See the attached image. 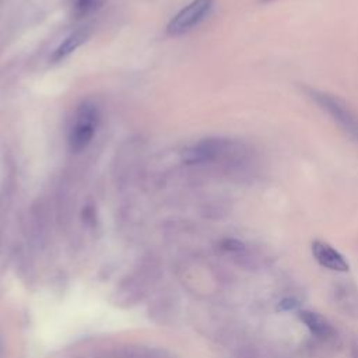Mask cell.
Here are the masks:
<instances>
[{"label":"cell","instance_id":"cell-1","mask_svg":"<svg viewBox=\"0 0 358 358\" xmlns=\"http://www.w3.org/2000/svg\"><path fill=\"white\" fill-rule=\"evenodd\" d=\"M161 264L154 260L138 263L133 271H130L115 291L116 302L122 306H131L148 296L161 278Z\"/></svg>","mask_w":358,"mask_h":358},{"label":"cell","instance_id":"cell-2","mask_svg":"<svg viewBox=\"0 0 358 358\" xmlns=\"http://www.w3.org/2000/svg\"><path fill=\"white\" fill-rule=\"evenodd\" d=\"M99 120L101 113L94 102L85 101L78 105L67 137L70 151L81 152L90 145L99 126Z\"/></svg>","mask_w":358,"mask_h":358},{"label":"cell","instance_id":"cell-3","mask_svg":"<svg viewBox=\"0 0 358 358\" xmlns=\"http://www.w3.org/2000/svg\"><path fill=\"white\" fill-rule=\"evenodd\" d=\"M308 95L323 109L354 141L358 143V115L337 96L317 90L306 88Z\"/></svg>","mask_w":358,"mask_h":358},{"label":"cell","instance_id":"cell-4","mask_svg":"<svg viewBox=\"0 0 358 358\" xmlns=\"http://www.w3.org/2000/svg\"><path fill=\"white\" fill-rule=\"evenodd\" d=\"M236 144L228 138H218V137H208L203 138L182 152V159L187 165H199V164H208L220 159L224 154L231 151Z\"/></svg>","mask_w":358,"mask_h":358},{"label":"cell","instance_id":"cell-5","mask_svg":"<svg viewBox=\"0 0 358 358\" xmlns=\"http://www.w3.org/2000/svg\"><path fill=\"white\" fill-rule=\"evenodd\" d=\"M214 0H193L185 6L168 24L166 31L169 35H182L196 25H199L210 13Z\"/></svg>","mask_w":358,"mask_h":358},{"label":"cell","instance_id":"cell-6","mask_svg":"<svg viewBox=\"0 0 358 358\" xmlns=\"http://www.w3.org/2000/svg\"><path fill=\"white\" fill-rule=\"evenodd\" d=\"M312 255L315 260L333 271H348L350 266L348 262L344 259V256L336 250L333 246L323 241H313L312 243Z\"/></svg>","mask_w":358,"mask_h":358},{"label":"cell","instance_id":"cell-7","mask_svg":"<svg viewBox=\"0 0 358 358\" xmlns=\"http://www.w3.org/2000/svg\"><path fill=\"white\" fill-rule=\"evenodd\" d=\"M299 319L315 337L320 340H330L334 337V329L331 323L320 313L312 310H301Z\"/></svg>","mask_w":358,"mask_h":358},{"label":"cell","instance_id":"cell-8","mask_svg":"<svg viewBox=\"0 0 358 358\" xmlns=\"http://www.w3.org/2000/svg\"><path fill=\"white\" fill-rule=\"evenodd\" d=\"M103 358H172L166 351L151 348V347H143V345H126L119 347L115 350L108 351Z\"/></svg>","mask_w":358,"mask_h":358},{"label":"cell","instance_id":"cell-9","mask_svg":"<svg viewBox=\"0 0 358 358\" xmlns=\"http://www.w3.org/2000/svg\"><path fill=\"white\" fill-rule=\"evenodd\" d=\"M88 38V31L87 29H78L73 34H70L53 52L52 55V62L57 63L66 59L69 55H71L80 45H83Z\"/></svg>","mask_w":358,"mask_h":358},{"label":"cell","instance_id":"cell-10","mask_svg":"<svg viewBox=\"0 0 358 358\" xmlns=\"http://www.w3.org/2000/svg\"><path fill=\"white\" fill-rule=\"evenodd\" d=\"M221 249L231 255L234 259H236L239 262V264L242 266H248V259H249V253H248V248L243 242L238 241V239H232V238H227L221 241Z\"/></svg>","mask_w":358,"mask_h":358},{"label":"cell","instance_id":"cell-11","mask_svg":"<svg viewBox=\"0 0 358 358\" xmlns=\"http://www.w3.org/2000/svg\"><path fill=\"white\" fill-rule=\"evenodd\" d=\"M105 0H74L73 3V14L77 18L87 17L102 7Z\"/></svg>","mask_w":358,"mask_h":358},{"label":"cell","instance_id":"cell-12","mask_svg":"<svg viewBox=\"0 0 358 358\" xmlns=\"http://www.w3.org/2000/svg\"><path fill=\"white\" fill-rule=\"evenodd\" d=\"M298 305H299L298 299L288 296V298H284V299L280 301V303H278V310H281V312H289V310L296 309Z\"/></svg>","mask_w":358,"mask_h":358},{"label":"cell","instance_id":"cell-13","mask_svg":"<svg viewBox=\"0 0 358 358\" xmlns=\"http://www.w3.org/2000/svg\"><path fill=\"white\" fill-rule=\"evenodd\" d=\"M262 1H270V0H262Z\"/></svg>","mask_w":358,"mask_h":358}]
</instances>
